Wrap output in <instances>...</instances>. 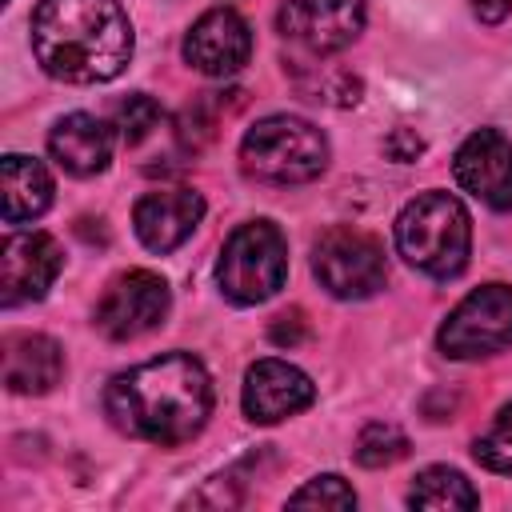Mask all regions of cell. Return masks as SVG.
I'll return each mask as SVG.
<instances>
[{"instance_id":"obj_1","label":"cell","mask_w":512,"mask_h":512,"mask_svg":"<svg viewBox=\"0 0 512 512\" xmlns=\"http://www.w3.org/2000/svg\"><path fill=\"white\" fill-rule=\"evenodd\" d=\"M104 412L128 436L160 448H176L208 424L212 412L208 368L188 352L144 360L108 384Z\"/></svg>"},{"instance_id":"obj_2","label":"cell","mask_w":512,"mask_h":512,"mask_svg":"<svg viewBox=\"0 0 512 512\" xmlns=\"http://www.w3.org/2000/svg\"><path fill=\"white\" fill-rule=\"evenodd\" d=\"M32 52L64 84H104L132 60V24L120 0H40L32 8Z\"/></svg>"},{"instance_id":"obj_3","label":"cell","mask_w":512,"mask_h":512,"mask_svg":"<svg viewBox=\"0 0 512 512\" xmlns=\"http://www.w3.org/2000/svg\"><path fill=\"white\" fill-rule=\"evenodd\" d=\"M396 248L416 272L432 280H452L468 264L472 220L456 196L424 192L408 200L404 212L396 216Z\"/></svg>"},{"instance_id":"obj_4","label":"cell","mask_w":512,"mask_h":512,"mask_svg":"<svg viewBox=\"0 0 512 512\" xmlns=\"http://www.w3.org/2000/svg\"><path fill=\"white\" fill-rule=\"evenodd\" d=\"M240 168L264 184H308L328 168V140L300 116H264L240 140Z\"/></svg>"},{"instance_id":"obj_5","label":"cell","mask_w":512,"mask_h":512,"mask_svg":"<svg viewBox=\"0 0 512 512\" xmlns=\"http://www.w3.org/2000/svg\"><path fill=\"white\" fill-rule=\"evenodd\" d=\"M284 276H288V240L272 220H248L224 240L216 280L232 304H260L276 296L284 288Z\"/></svg>"},{"instance_id":"obj_6","label":"cell","mask_w":512,"mask_h":512,"mask_svg":"<svg viewBox=\"0 0 512 512\" xmlns=\"http://www.w3.org/2000/svg\"><path fill=\"white\" fill-rule=\"evenodd\" d=\"M312 272L336 300H364L384 288V248L376 236L336 224L312 248Z\"/></svg>"},{"instance_id":"obj_7","label":"cell","mask_w":512,"mask_h":512,"mask_svg":"<svg viewBox=\"0 0 512 512\" xmlns=\"http://www.w3.org/2000/svg\"><path fill=\"white\" fill-rule=\"evenodd\" d=\"M436 340H440V352L452 360H476V356H496L512 348V288L484 284L468 292L448 312Z\"/></svg>"},{"instance_id":"obj_8","label":"cell","mask_w":512,"mask_h":512,"mask_svg":"<svg viewBox=\"0 0 512 512\" xmlns=\"http://www.w3.org/2000/svg\"><path fill=\"white\" fill-rule=\"evenodd\" d=\"M168 308H172V292H168L164 276H156L148 268H132V272H120L104 288L92 324L108 340H136V336L160 328Z\"/></svg>"},{"instance_id":"obj_9","label":"cell","mask_w":512,"mask_h":512,"mask_svg":"<svg viewBox=\"0 0 512 512\" xmlns=\"http://www.w3.org/2000/svg\"><path fill=\"white\" fill-rule=\"evenodd\" d=\"M364 0H284L280 4V36L300 44L312 56H328L348 48L364 28Z\"/></svg>"},{"instance_id":"obj_10","label":"cell","mask_w":512,"mask_h":512,"mask_svg":"<svg viewBox=\"0 0 512 512\" xmlns=\"http://www.w3.org/2000/svg\"><path fill=\"white\" fill-rule=\"evenodd\" d=\"M64 268V252L48 232H12L0 244V300L4 308L40 300Z\"/></svg>"},{"instance_id":"obj_11","label":"cell","mask_w":512,"mask_h":512,"mask_svg":"<svg viewBox=\"0 0 512 512\" xmlns=\"http://www.w3.org/2000/svg\"><path fill=\"white\" fill-rule=\"evenodd\" d=\"M452 172L464 192L496 212H512V140L496 128L472 132L452 160Z\"/></svg>"},{"instance_id":"obj_12","label":"cell","mask_w":512,"mask_h":512,"mask_svg":"<svg viewBox=\"0 0 512 512\" xmlns=\"http://www.w3.org/2000/svg\"><path fill=\"white\" fill-rule=\"evenodd\" d=\"M252 56V28L232 8L204 12L184 36V60L204 76H232Z\"/></svg>"},{"instance_id":"obj_13","label":"cell","mask_w":512,"mask_h":512,"mask_svg":"<svg viewBox=\"0 0 512 512\" xmlns=\"http://www.w3.org/2000/svg\"><path fill=\"white\" fill-rule=\"evenodd\" d=\"M240 400H244V412L252 424H276L284 416L304 412L316 400V384L296 364L268 356L244 372V396Z\"/></svg>"},{"instance_id":"obj_14","label":"cell","mask_w":512,"mask_h":512,"mask_svg":"<svg viewBox=\"0 0 512 512\" xmlns=\"http://www.w3.org/2000/svg\"><path fill=\"white\" fill-rule=\"evenodd\" d=\"M200 220H204V200L192 188H160V192L140 196L136 208H132L136 236L148 252L180 248L196 232Z\"/></svg>"},{"instance_id":"obj_15","label":"cell","mask_w":512,"mask_h":512,"mask_svg":"<svg viewBox=\"0 0 512 512\" xmlns=\"http://www.w3.org/2000/svg\"><path fill=\"white\" fill-rule=\"evenodd\" d=\"M64 376V352L52 336L40 332H12L4 336V384L20 396L52 392Z\"/></svg>"},{"instance_id":"obj_16","label":"cell","mask_w":512,"mask_h":512,"mask_svg":"<svg viewBox=\"0 0 512 512\" xmlns=\"http://www.w3.org/2000/svg\"><path fill=\"white\" fill-rule=\"evenodd\" d=\"M48 152L72 176H96L112 160V128L92 112H72L48 132Z\"/></svg>"},{"instance_id":"obj_17","label":"cell","mask_w":512,"mask_h":512,"mask_svg":"<svg viewBox=\"0 0 512 512\" xmlns=\"http://www.w3.org/2000/svg\"><path fill=\"white\" fill-rule=\"evenodd\" d=\"M0 196H4V224H24L48 212L52 204V176L36 156L8 152L0 160Z\"/></svg>"},{"instance_id":"obj_18","label":"cell","mask_w":512,"mask_h":512,"mask_svg":"<svg viewBox=\"0 0 512 512\" xmlns=\"http://www.w3.org/2000/svg\"><path fill=\"white\" fill-rule=\"evenodd\" d=\"M412 508H436V512H452V508H476L480 496L476 488L456 472V468H424L408 492Z\"/></svg>"},{"instance_id":"obj_19","label":"cell","mask_w":512,"mask_h":512,"mask_svg":"<svg viewBox=\"0 0 512 512\" xmlns=\"http://www.w3.org/2000/svg\"><path fill=\"white\" fill-rule=\"evenodd\" d=\"M408 456V436L396 428V424H368L360 436H356V460L364 468H388L396 460Z\"/></svg>"},{"instance_id":"obj_20","label":"cell","mask_w":512,"mask_h":512,"mask_svg":"<svg viewBox=\"0 0 512 512\" xmlns=\"http://www.w3.org/2000/svg\"><path fill=\"white\" fill-rule=\"evenodd\" d=\"M220 96L224 92H204L200 100H192L184 112H180V120H176V140H180V148H188V152H200L212 136H216V120H220Z\"/></svg>"},{"instance_id":"obj_21","label":"cell","mask_w":512,"mask_h":512,"mask_svg":"<svg viewBox=\"0 0 512 512\" xmlns=\"http://www.w3.org/2000/svg\"><path fill=\"white\" fill-rule=\"evenodd\" d=\"M472 456H476L484 468L512 476V404H504V408L496 412V420L488 424V432L476 436Z\"/></svg>"},{"instance_id":"obj_22","label":"cell","mask_w":512,"mask_h":512,"mask_svg":"<svg viewBox=\"0 0 512 512\" xmlns=\"http://www.w3.org/2000/svg\"><path fill=\"white\" fill-rule=\"evenodd\" d=\"M160 120H164L160 104H156L152 96H144V92H132V96L116 108V128H120L124 144H140V140H148L152 128H156Z\"/></svg>"},{"instance_id":"obj_23","label":"cell","mask_w":512,"mask_h":512,"mask_svg":"<svg viewBox=\"0 0 512 512\" xmlns=\"http://www.w3.org/2000/svg\"><path fill=\"white\" fill-rule=\"evenodd\" d=\"M292 508H332V512H344V508H356V492L340 480V476H316L308 480L300 492L288 496Z\"/></svg>"},{"instance_id":"obj_24","label":"cell","mask_w":512,"mask_h":512,"mask_svg":"<svg viewBox=\"0 0 512 512\" xmlns=\"http://www.w3.org/2000/svg\"><path fill=\"white\" fill-rule=\"evenodd\" d=\"M268 336H272V344H280V348H284V344H288V348L300 344V340H304V320H300V312H296V308H292V312H280V316L272 320Z\"/></svg>"},{"instance_id":"obj_25","label":"cell","mask_w":512,"mask_h":512,"mask_svg":"<svg viewBox=\"0 0 512 512\" xmlns=\"http://www.w3.org/2000/svg\"><path fill=\"white\" fill-rule=\"evenodd\" d=\"M420 148H424V140H420V136H412V132H396V136L388 140V152H392L396 160H404V164H408V160H416V156H420Z\"/></svg>"},{"instance_id":"obj_26","label":"cell","mask_w":512,"mask_h":512,"mask_svg":"<svg viewBox=\"0 0 512 512\" xmlns=\"http://www.w3.org/2000/svg\"><path fill=\"white\" fill-rule=\"evenodd\" d=\"M472 12H476L484 24H500V20L512 12V0H472Z\"/></svg>"}]
</instances>
